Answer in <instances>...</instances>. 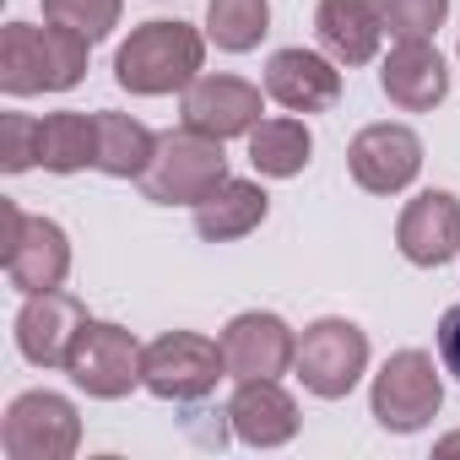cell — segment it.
Masks as SVG:
<instances>
[{
	"instance_id": "1",
	"label": "cell",
	"mask_w": 460,
	"mask_h": 460,
	"mask_svg": "<svg viewBox=\"0 0 460 460\" xmlns=\"http://www.w3.org/2000/svg\"><path fill=\"white\" fill-rule=\"evenodd\" d=\"M93 39L66 22H6L0 28V93L33 98V93H66L87 76Z\"/></svg>"
},
{
	"instance_id": "2",
	"label": "cell",
	"mask_w": 460,
	"mask_h": 460,
	"mask_svg": "<svg viewBox=\"0 0 460 460\" xmlns=\"http://www.w3.org/2000/svg\"><path fill=\"white\" fill-rule=\"evenodd\" d=\"M200 60H206V39L190 22H141L114 55V82L136 98L184 93L200 76Z\"/></svg>"
},
{
	"instance_id": "3",
	"label": "cell",
	"mask_w": 460,
	"mask_h": 460,
	"mask_svg": "<svg viewBox=\"0 0 460 460\" xmlns=\"http://www.w3.org/2000/svg\"><path fill=\"white\" fill-rule=\"evenodd\" d=\"M227 179V157H222V141L217 136H200L190 125L179 130H163L157 136V152L146 163V173L136 179L146 200L157 206H195L200 195H211L217 184Z\"/></svg>"
},
{
	"instance_id": "4",
	"label": "cell",
	"mask_w": 460,
	"mask_h": 460,
	"mask_svg": "<svg viewBox=\"0 0 460 460\" xmlns=\"http://www.w3.org/2000/svg\"><path fill=\"white\" fill-rule=\"evenodd\" d=\"M222 374H227L222 341H206L200 331H168V336L146 341V352H141V385L157 401H179V406L206 401Z\"/></svg>"
},
{
	"instance_id": "5",
	"label": "cell",
	"mask_w": 460,
	"mask_h": 460,
	"mask_svg": "<svg viewBox=\"0 0 460 460\" xmlns=\"http://www.w3.org/2000/svg\"><path fill=\"white\" fill-rule=\"evenodd\" d=\"M368 406H374V422L385 433H417V428H428L438 417V406H444V379H438L433 358L417 352V347L390 352L385 368L374 374Z\"/></svg>"
},
{
	"instance_id": "6",
	"label": "cell",
	"mask_w": 460,
	"mask_h": 460,
	"mask_svg": "<svg viewBox=\"0 0 460 460\" xmlns=\"http://www.w3.org/2000/svg\"><path fill=\"white\" fill-rule=\"evenodd\" d=\"M6 217V244H0V266H6L17 293H49L71 277V239L49 217H28L17 200L0 206Z\"/></svg>"
},
{
	"instance_id": "7",
	"label": "cell",
	"mask_w": 460,
	"mask_h": 460,
	"mask_svg": "<svg viewBox=\"0 0 460 460\" xmlns=\"http://www.w3.org/2000/svg\"><path fill=\"white\" fill-rule=\"evenodd\" d=\"M141 341L114 325V320H87L76 331V347L66 358V374L76 390H87L93 401H119L141 385Z\"/></svg>"
},
{
	"instance_id": "8",
	"label": "cell",
	"mask_w": 460,
	"mask_h": 460,
	"mask_svg": "<svg viewBox=\"0 0 460 460\" xmlns=\"http://www.w3.org/2000/svg\"><path fill=\"white\" fill-rule=\"evenodd\" d=\"M82 444V417L55 390H28L6 406L0 422V449L6 460H71Z\"/></svg>"
},
{
	"instance_id": "9",
	"label": "cell",
	"mask_w": 460,
	"mask_h": 460,
	"mask_svg": "<svg viewBox=\"0 0 460 460\" xmlns=\"http://www.w3.org/2000/svg\"><path fill=\"white\" fill-rule=\"evenodd\" d=\"M298 379L309 395L320 401H341L352 395V385L363 379L368 368V336L352 325V320H314L304 336H298V358H293Z\"/></svg>"
},
{
	"instance_id": "10",
	"label": "cell",
	"mask_w": 460,
	"mask_h": 460,
	"mask_svg": "<svg viewBox=\"0 0 460 460\" xmlns=\"http://www.w3.org/2000/svg\"><path fill=\"white\" fill-rule=\"evenodd\" d=\"M222 341V363H227V379H277L293 368L298 358V336L282 314H234L227 331L217 336Z\"/></svg>"
},
{
	"instance_id": "11",
	"label": "cell",
	"mask_w": 460,
	"mask_h": 460,
	"mask_svg": "<svg viewBox=\"0 0 460 460\" xmlns=\"http://www.w3.org/2000/svg\"><path fill=\"white\" fill-rule=\"evenodd\" d=\"M347 168H352L358 190H368V195H395V190H406V184L422 173V141H417V130L390 125V119H385V125H368V130L352 136Z\"/></svg>"
},
{
	"instance_id": "12",
	"label": "cell",
	"mask_w": 460,
	"mask_h": 460,
	"mask_svg": "<svg viewBox=\"0 0 460 460\" xmlns=\"http://www.w3.org/2000/svg\"><path fill=\"white\" fill-rule=\"evenodd\" d=\"M82 325H87V309L76 293H66V288L28 293V304L17 309V352L33 368H66Z\"/></svg>"
},
{
	"instance_id": "13",
	"label": "cell",
	"mask_w": 460,
	"mask_h": 460,
	"mask_svg": "<svg viewBox=\"0 0 460 460\" xmlns=\"http://www.w3.org/2000/svg\"><path fill=\"white\" fill-rule=\"evenodd\" d=\"M184 125L200 136H250L261 125V87L244 76H195L184 87Z\"/></svg>"
},
{
	"instance_id": "14",
	"label": "cell",
	"mask_w": 460,
	"mask_h": 460,
	"mask_svg": "<svg viewBox=\"0 0 460 460\" xmlns=\"http://www.w3.org/2000/svg\"><path fill=\"white\" fill-rule=\"evenodd\" d=\"M298 401L277 379H239L234 401H227V428L250 449H282L298 438Z\"/></svg>"
},
{
	"instance_id": "15",
	"label": "cell",
	"mask_w": 460,
	"mask_h": 460,
	"mask_svg": "<svg viewBox=\"0 0 460 460\" xmlns=\"http://www.w3.org/2000/svg\"><path fill=\"white\" fill-rule=\"evenodd\" d=\"M395 244L411 266H449L460 255V200L449 190H422L395 222Z\"/></svg>"
},
{
	"instance_id": "16",
	"label": "cell",
	"mask_w": 460,
	"mask_h": 460,
	"mask_svg": "<svg viewBox=\"0 0 460 460\" xmlns=\"http://www.w3.org/2000/svg\"><path fill=\"white\" fill-rule=\"evenodd\" d=\"M266 98L288 114H320L341 98V71L314 49H277L266 60Z\"/></svg>"
},
{
	"instance_id": "17",
	"label": "cell",
	"mask_w": 460,
	"mask_h": 460,
	"mask_svg": "<svg viewBox=\"0 0 460 460\" xmlns=\"http://www.w3.org/2000/svg\"><path fill=\"white\" fill-rule=\"evenodd\" d=\"M379 87L395 109L406 114H422L433 103H444L449 93V71H444V55L428 44V39H395V49L385 55L379 66Z\"/></svg>"
},
{
	"instance_id": "18",
	"label": "cell",
	"mask_w": 460,
	"mask_h": 460,
	"mask_svg": "<svg viewBox=\"0 0 460 460\" xmlns=\"http://www.w3.org/2000/svg\"><path fill=\"white\" fill-rule=\"evenodd\" d=\"M314 33L336 66H368L385 39V17L374 0H320L314 6Z\"/></svg>"
},
{
	"instance_id": "19",
	"label": "cell",
	"mask_w": 460,
	"mask_h": 460,
	"mask_svg": "<svg viewBox=\"0 0 460 460\" xmlns=\"http://www.w3.org/2000/svg\"><path fill=\"white\" fill-rule=\"evenodd\" d=\"M266 211H271V195L255 179H222L211 195L195 200V234L206 244H234V239L255 234Z\"/></svg>"
},
{
	"instance_id": "20",
	"label": "cell",
	"mask_w": 460,
	"mask_h": 460,
	"mask_svg": "<svg viewBox=\"0 0 460 460\" xmlns=\"http://www.w3.org/2000/svg\"><path fill=\"white\" fill-rule=\"evenodd\" d=\"M39 168L49 173H82L98 168V114H44L39 119Z\"/></svg>"
},
{
	"instance_id": "21",
	"label": "cell",
	"mask_w": 460,
	"mask_h": 460,
	"mask_svg": "<svg viewBox=\"0 0 460 460\" xmlns=\"http://www.w3.org/2000/svg\"><path fill=\"white\" fill-rule=\"evenodd\" d=\"M152 152H157V136L141 119L98 109V173H109V179H141L146 163H152Z\"/></svg>"
},
{
	"instance_id": "22",
	"label": "cell",
	"mask_w": 460,
	"mask_h": 460,
	"mask_svg": "<svg viewBox=\"0 0 460 460\" xmlns=\"http://www.w3.org/2000/svg\"><path fill=\"white\" fill-rule=\"evenodd\" d=\"M309 152H314V136H309V125L293 119V114L261 119V125L250 130V163H255L266 179H293V173H304Z\"/></svg>"
},
{
	"instance_id": "23",
	"label": "cell",
	"mask_w": 460,
	"mask_h": 460,
	"mask_svg": "<svg viewBox=\"0 0 460 460\" xmlns=\"http://www.w3.org/2000/svg\"><path fill=\"white\" fill-rule=\"evenodd\" d=\"M271 28L266 0H211L206 6V39L227 55H250Z\"/></svg>"
},
{
	"instance_id": "24",
	"label": "cell",
	"mask_w": 460,
	"mask_h": 460,
	"mask_svg": "<svg viewBox=\"0 0 460 460\" xmlns=\"http://www.w3.org/2000/svg\"><path fill=\"white\" fill-rule=\"evenodd\" d=\"M119 12H125V0H44V17L49 22H66V28L87 33L93 44L119 28Z\"/></svg>"
},
{
	"instance_id": "25",
	"label": "cell",
	"mask_w": 460,
	"mask_h": 460,
	"mask_svg": "<svg viewBox=\"0 0 460 460\" xmlns=\"http://www.w3.org/2000/svg\"><path fill=\"white\" fill-rule=\"evenodd\" d=\"M379 17H385V33L395 39H433L449 17V0H374Z\"/></svg>"
},
{
	"instance_id": "26",
	"label": "cell",
	"mask_w": 460,
	"mask_h": 460,
	"mask_svg": "<svg viewBox=\"0 0 460 460\" xmlns=\"http://www.w3.org/2000/svg\"><path fill=\"white\" fill-rule=\"evenodd\" d=\"M39 163V119L28 114H0V168L22 173Z\"/></svg>"
},
{
	"instance_id": "27",
	"label": "cell",
	"mask_w": 460,
	"mask_h": 460,
	"mask_svg": "<svg viewBox=\"0 0 460 460\" xmlns=\"http://www.w3.org/2000/svg\"><path fill=\"white\" fill-rule=\"evenodd\" d=\"M438 363H444V374L460 379V304H449L438 320Z\"/></svg>"
},
{
	"instance_id": "28",
	"label": "cell",
	"mask_w": 460,
	"mask_h": 460,
	"mask_svg": "<svg viewBox=\"0 0 460 460\" xmlns=\"http://www.w3.org/2000/svg\"><path fill=\"white\" fill-rule=\"evenodd\" d=\"M438 449H444V455H449V449H460V433H455V438H444V444H438Z\"/></svg>"
}]
</instances>
